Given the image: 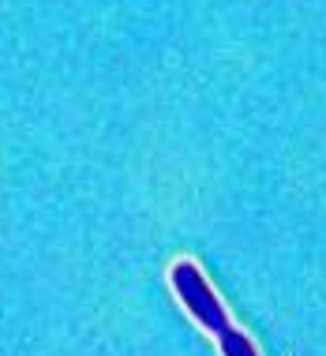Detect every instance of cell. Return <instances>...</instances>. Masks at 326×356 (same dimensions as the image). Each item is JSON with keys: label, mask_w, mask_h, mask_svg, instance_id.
Wrapping results in <instances>:
<instances>
[{"label": "cell", "mask_w": 326, "mask_h": 356, "mask_svg": "<svg viewBox=\"0 0 326 356\" xmlns=\"http://www.w3.org/2000/svg\"><path fill=\"white\" fill-rule=\"evenodd\" d=\"M169 285H172V293H177V300L188 307L191 319L203 326L206 334H214V338H218L222 356H259L255 341L247 338L241 326H233L225 304L218 300V293L210 289L206 274L199 270L191 259H177V263L169 266Z\"/></svg>", "instance_id": "cell-1"}]
</instances>
